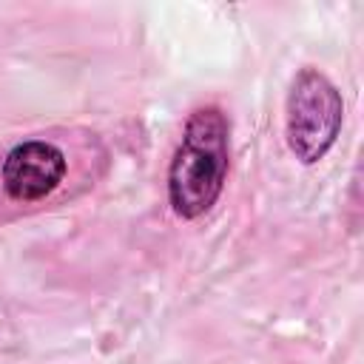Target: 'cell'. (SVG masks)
Masks as SVG:
<instances>
[{
	"instance_id": "2",
	"label": "cell",
	"mask_w": 364,
	"mask_h": 364,
	"mask_svg": "<svg viewBox=\"0 0 364 364\" xmlns=\"http://www.w3.org/2000/svg\"><path fill=\"white\" fill-rule=\"evenodd\" d=\"M341 97L316 68H301L287 94V145L304 165L318 162L338 136Z\"/></svg>"
},
{
	"instance_id": "3",
	"label": "cell",
	"mask_w": 364,
	"mask_h": 364,
	"mask_svg": "<svg viewBox=\"0 0 364 364\" xmlns=\"http://www.w3.org/2000/svg\"><path fill=\"white\" fill-rule=\"evenodd\" d=\"M65 173V156L51 142H23L3 162V188L14 202H37L51 193Z\"/></svg>"
},
{
	"instance_id": "1",
	"label": "cell",
	"mask_w": 364,
	"mask_h": 364,
	"mask_svg": "<svg viewBox=\"0 0 364 364\" xmlns=\"http://www.w3.org/2000/svg\"><path fill=\"white\" fill-rule=\"evenodd\" d=\"M228 176V119L216 105L188 117L168 171V196L182 219H196L219 199Z\"/></svg>"
}]
</instances>
